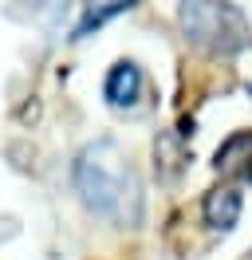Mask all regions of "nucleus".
<instances>
[{"label": "nucleus", "instance_id": "423d86ee", "mask_svg": "<svg viewBox=\"0 0 252 260\" xmlns=\"http://www.w3.org/2000/svg\"><path fill=\"white\" fill-rule=\"evenodd\" d=\"M252 130L244 134H233L225 146L217 150V170L220 174H240V178H252Z\"/></svg>", "mask_w": 252, "mask_h": 260}, {"label": "nucleus", "instance_id": "f257e3e1", "mask_svg": "<svg viewBox=\"0 0 252 260\" xmlns=\"http://www.w3.org/2000/svg\"><path fill=\"white\" fill-rule=\"evenodd\" d=\"M75 189L94 217H107V221H134L138 217V181H134V170L126 162L122 146L110 142V138H99V142L79 150Z\"/></svg>", "mask_w": 252, "mask_h": 260}, {"label": "nucleus", "instance_id": "20e7f679", "mask_svg": "<svg viewBox=\"0 0 252 260\" xmlns=\"http://www.w3.org/2000/svg\"><path fill=\"white\" fill-rule=\"evenodd\" d=\"M201 213H205V225H209V229L229 233V229L240 221V193H236L233 185H217V189L205 193Z\"/></svg>", "mask_w": 252, "mask_h": 260}, {"label": "nucleus", "instance_id": "f03ea898", "mask_svg": "<svg viewBox=\"0 0 252 260\" xmlns=\"http://www.w3.org/2000/svg\"><path fill=\"white\" fill-rule=\"evenodd\" d=\"M177 24L193 48L213 51V55H233V51L248 48L252 36L244 12L225 4V0H181Z\"/></svg>", "mask_w": 252, "mask_h": 260}, {"label": "nucleus", "instance_id": "7ed1b4c3", "mask_svg": "<svg viewBox=\"0 0 252 260\" xmlns=\"http://www.w3.org/2000/svg\"><path fill=\"white\" fill-rule=\"evenodd\" d=\"M103 99H107L110 107H134L142 99V67L130 63V59H118V63L107 71V83H103Z\"/></svg>", "mask_w": 252, "mask_h": 260}, {"label": "nucleus", "instance_id": "39448f33", "mask_svg": "<svg viewBox=\"0 0 252 260\" xmlns=\"http://www.w3.org/2000/svg\"><path fill=\"white\" fill-rule=\"evenodd\" d=\"M134 4H138V0H87V4H83V16H79V24H75V40H87V36L99 32L107 20L130 12Z\"/></svg>", "mask_w": 252, "mask_h": 260}, {"label": "nucleus", "instance_id": "0eeeda50", "mask_svg": "<svg viewBox=\"0 0 252 260\" xmlns=\"http://www.w3.org/2000/svg\"><path fill=\"white\" fill-rule=\"evenodd\" d=\"M244 260H252V252H248V256H244Z\"/></svg>", "mask_w": 252, "mask_h": 260}]
</instances>
